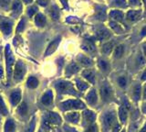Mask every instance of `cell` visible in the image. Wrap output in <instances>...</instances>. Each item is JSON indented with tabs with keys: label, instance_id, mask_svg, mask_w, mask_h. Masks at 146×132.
Wrapping results in <instances>:
<instances>
[{
	"label": "cell",
	"instance_id": "obj_52",
	"mask_svg": "<svg viewBox=\"0 0 146 132\" xmlns=\"http://www.w3.org/2000/svg\"><path fill=\"white\" fill-rule=\"evenodd\" d=\"M23 1H24L26 4H29V3H31L32 1H33V0H23Z\"/></svg>",
	"mask_w": 146,
	"mask_h": 132
},
{
	"label": "cell",
	"instance_id": "obj_24",
	"mask_svg": "<svg viewBox=\"0 0 146 132\" xmlns=\"http://www.w3.org/2000/svg\"><path fill=\"white\" fill-rule=\"evenodd\" d=\"M110 36H111V33L109 32L107 29H100L97 31V37L99 38V40H104V39H108Z\"/></svg>",
	"mask_w": 146,
	"mask_h": 132
},
{
	"label": "cell",
	"instance_id": "obj_41",
	"mask_svg": "<svg viewBox=\"0 0 146 132\" xmlns=\"http://www.w3.org/2000/svg\"><path fill=\"white\" fill-rule=\"evenodd\" d=\"M9 3H10V0H0V7L7 8L9 6Z\"/></svg>",
	"mask_w": 146,
	"mask_h": 132
},
{
	"label": "cell",
	"instance_id": "obj_25",
	"mask_svg": "<svg viewBox=\"0 0 146 132\" xmlns=\"http://www.w3.org/2000/svg\"><path fill=\"white\" fill-rule=\"evenodd\" d=\"M123 52H124V48H123L122 45H119L115 48L113 52V56L115 59H120L122 55H123Z\"/></svg>",
	"mask_w": 146,
	"mask_h": 132
},
{
	"label": "cell",
	"instance_id": "obj_27",
	"mask_svg": "<svg viewBox=\"0 0 146 132\" xmlns=\"http://www.w3.org/2000/svg\"><path fill=\"white\" fill-rule=\"evenodd\" d=\"M17 113L19 114L21 117L27 115V104L25 102H22L19 105V107H17Z\"/></svg>",
	"mask_w": 146,
	"mask_h": 132
},
{
	"label": "cell",
	"instance_id": "obj_29",
	"mask_svg": "<svg viewBox=\"0 0 146 132\" xmlns=\"http://www.w3.org/2000/svg\"><path fill=\"white\" fill-rule=\"evenodd\" d=\"M81 48L84 50V51L88 52H95V46L91 43V42H87V43H84L83 45L81 46Z\"/></svg>",
	"mask_w": 146,
	"mask_h": 132
},
{
	"label": "cell",
	"instance_id": "obj_42",
	"mask_svg": "<svg viewBox=\"0 0 146 132\" xmlns=\"http://www.w3.org/2000/svg\"><path fill=\"white\" fill-rule=\"evenodd\" d=\"M35 125H36V120L35 118H33L31 121V124L29 127V129L27 130V132H34V129H35Z\"/></svg>",
	"mask_w": 146,
	"mask_h": 132
},
{
	"label": "cell",
	"instance_id": "obj_13",
	"mask_svg": "<svg viewBox=\"0 0 146 132\" xmlns=\"http://www.w3.org/2000/svg\"><path fill=\"white\" fill-rule=\"evenodd\" d=\"M95 114L90 110H85L83 112V120L87 124H91L95 120Z\"/></svg>",
	"mask_w": 146,
	"mask_h": 132
},
{
	"label": "cell",
	"instance_id": "obj_38",
	"mask_svg": "<svg viewBox=\"0 0 146 132\" xmlns=\"http://www.w3.org/2000/svg\"><path fill=\"white\" fill-rule=\"evenodd\" d=\"M24 28H25V19H22L17 28V32H21V31L24 29Z\"/></svg>",
	"mask_w": 146,
	"mask_h": 132
},
{
	"label": "cell",
	"instance_id": "obj_22",
	"mask_svg": "<svg viewBox=\"0 0 146 132\" xmlns=\"http://www.w3.org/2000/svg\"><path fill=\"white\" fill-rule=\"evenodd\" d=\"M127 117H128V113H127V109L121 106L120 107V109H119V118H120V120L124 123L127 119Z\"/></svg>",
	"mask_w": 146,
	"mask_h": 132
},
{
	"label": "cell",
	"instance_id": "obj_30",
	"mask_svg": "<svg viewBox=\"0 0 146 132\" xmlns=\"http://www.w3.org/2000/svg\"><path fill=\"white\" fill-rule=\"evenodd\" d=\"M112 49H113L112 42H107L102 46V52L105 54H110L112 52Z\"/></svg>",
	"mask_w": 146,
	"mask_h": 132
},
{
	"label": "cell",
	"instance_id": "obj_19",
	"mask_svg": "<svg viewBox=\"0 0 146 132\" xmlns=\"http://www.w3.org/2000/svg\"><path fill=\"white\" fill-rule=\"evenodd\" d=\"M97 94H96L95 90H91L90 92L87 95V101H88L90 105H94L97 102Z\"/></svg>",
	"mask_w": 146,
	"mask_h": 132
},
{
	"label": "cell",
	"instance_id": "obj_47",
	"mask_svg": "<svg viewBox=\"0 0 146 132\" xmlns=\"http://www.w3.org/2000/svg\"><path fill=\"white\" fill-rule=\"evenodd\" d=\"M141 36H146V26L143 27V29L141 31Z\"/></svg>",
	"mask_w": 146,
	"mask_h": 132
},
{
	"label": "cell",
	"instance_id": "obj_15",
	"mask_svg": "<svg viewBox=\"0 0 146 132\" xmlns=\"http://www.w3.org/2000/svg\"><path fill=\"white\" fill-rule=\"evenodd\" d=\"M82 75H83L84 78H86L88 81H90V83L94 84L95 82V74L94 72L91 70H85L82 72Z\"/></svg>",
	"mask_w": 146,
	"mask_h": 132
},
{
	"label": "cell",
	"instance_id": "obj_48",
	"mask_svg": "<svg viewBox=\"0 0 146 132\" xmlns=\"http://www.w3.org/2000/svg\"><path fill=\"white\" fill-rule=\"evenodd\" d=\"M60 2L62 3V5L65 7H68V0H60Z\"/></svg>",
	"mask_w": 146,
	"mask_h": 132
},
{
	"label": "cell",
	"instance_id": "obj_51",
	"mask_svg": "<svg viewBox=\"0 0 146 132\" xmlns=\"http://www.w3.org/2000/svg\"><path fill=\"white\" fill-rule=\"evenodd\" d=\"M140 132H146V124L144 125V127H143V129H141V130Z\"/></svg>",
	"mask_w": 146,
	"mask_h": 132
},
{
	"label": "cell",
	"instance_id": "obj_44",
	"mask_svg": "<svg viewBox=\"0 0 146 132\" xmlns=\"http://www.w3.org/2000/svg\"><path fill=\"white\" fill-rule=\"evenodd\" d=\"M38 3L40 6H47L48 5V0H38Z\"/></svg>",
	"mask_w": 146,
	"mask_h": 132
},
{
	"label": "cell",
	"instance_id": "obj_36",
	"mask_svg": "<svg viewBox=\"0 0 146 132\" xmlns=\"http://www.w3.org/2000/svg\"><path fill=\"white\" fill-rule=\"evenodd\" d=\"M97 17L100 20L105 19V17H106V13H105V10L103 8H99L98 13H97Z\"/></svg>",
	"mask_w": 146,
	"mask_h": 132
},
{
	"label": "cell",
	"instance_id": "obj_54",
	"mask_svg": "<svg viewBox=\"0 0 146 132\" xmlns=\"http://www.w3.org/2000/svg\"><path fill=\"white\" fill-rule=\"evenodd\" d=\"M143 52H144L145 55H146V44H144V45H143Z\"/></svg>",
	"mask_w": 146,
	"mask_h": 132
},
{
	"label": "cell",
	"instance_id": "obj_9",
	"mask_svg": "<svg viewBox=\"0 0 146 132\" xmlns=\"http://www.w3.org/2000/svg\"><path fill=\"white\" fill-rule=\"evenodd\" d=\"M53 101V94L50 90L47 91L41 97V103H42L44 106H50L52 104Z\"/></svg>",
	"mask_w": 146,
	"mask_h": 132
},
{
	"label": "cell",
	"instance_id": "obj_55",
	"mask_svg": "<svg viewBox=\"0 0 146 132\" xmlns=\"http://www.w3.org/2000/svg\"><path fill=\"white\" fill-rule=\"evenodd\" d=\"M143 95H144V98H146V86L144 88V92H143Z\"/></svg>",
	"mask_w": 146,
	"mask_h": 132
},
{
	"label": "cell",
	"instance_id": "obj_11",
	"mask_svg": "<svg viewBox=\"0 0 146 132\" xmlns=\"http://www.w3.org/2000/svg\"><path fill=\"white\" fill-rule=\"evenodd\" d=\"M22 11V3L20 0H15L12 6V15L17 17Z\"/></svg>",
	"mask_w": 146,
	"mask_h": 132
},
{
	"label": "cell",
	"instance_id": "obj_35",
	"mask_svg": "<svg viewBox=\"0 0 146 132\" xmlns=\"http://www.w3.org/2000/svg\"><path fill=\"white\" fill-rule=\"evenodd\" d=\"M141 85L138 84L134 88V93H133V94H134V99L136 100V101H138V100L140 99V97H141Z\"/></svg>",
	"mask_w": 146,
	"mask_h": 132
},
{
	"label": "cell",
	"instance_id": "obj_6",
	"mask_svg": "<svg viewBox=\"0 0 146 132\" xmlns=\"http://www.w3.org/2000/svg\"><path fill=\"white\" fill-rule=\"evenodd\" d=\"M100 95L104 101H108L113 95V91L108 84H104L100 88Z\"/></svg>",
	"mask_w": 146,
	"mask_h": 132
},
{
	"label": "cell",
	"instance_id": "obj_34",
	"mask_svg": "<svg viewBox=\"0 0 146 132\" xmlns=\"http://www.w3.org/2000/svg\"><path fill=\"white\" fill-rule=\"evenodd\" d=\"M99 66L103 72H108L109 69H110L109 63L106 61H104V60H100L99 61Z\"/></svg>",
	"mask_w": 146,
	"mask_h": 132
},
{
	"label": "cell",
	"instance_id": "obj_46",
	"mask_svg": "<svg viewBox=\"0 0 146 132\" xmlns=\"http://www.w3.org/2000/svg\"><path fill=\"white\" fill-rule=\"evenodd\" d=\"M130 2H131V5H139L140 4V2H139V0H130Z\"/></svg>",
	"mask_w": 146,
	"mask_h": 132
},
{
	"label": "cell",
	"instance_id": "obj_40",
	"mask_svg": "<svg viewBox=\"0 0 146 132\" xmlns=\"http://www.w3.org/2000/svg\"><path fill=\"white\" fill-rule=\"evenodd\" d=\"M118 83H119V84H120V86H121V87H125L126 84H127V81L124 77H120V78L118 79Z\"/></svg>",
	"mask_w": 146,
	"mask_h": 132
},
{
	"label": "cell",
	"instance_id": "obj_50",
	"mask_svg": "<svg viewBox=\"0 0 146 132\" xmlns=\"http://www.w3.org/2000/svg\"><path fill=\"white\" fill-rule=\"evenodd\" d=\"M141 80H143V81L146 80V70L144 71V72L143 74V76H141Z\"/></svg>",
	"mask_w": 146,
	"mask_h": 132
},
{
	"label": "cell",
	"instance_id": "obj_23",
	"mask_svg": "<svg viewBox=\"0 0 146 132\" xmlns=\"http://www.w3.org/2000/svg\"><path fill=\"white\" fill-rule=\"evenodd\" d=\"M66 117H67V119L72 123H78L80 120V114L77 112L70 113V114H68Z\"/></svg>",
	"mask_w": 146,
	"mask_h": 132
},
{
	"label": "cell",
	"instance_id": "obj_56",
	"mask_svg": "<svg viewBox=\"0 0 146 132\" xmlns=\"http://www.w3.org/2000/svg\"><path fill=\"white\" fill-rule=\"evenodd\" d=\"M143 3H144V5H145V7H146V0H143Z\"/></svg>",
	"mask_w": 146,
	"mask_h": 132
},
{
	"label": "cell",
	"instance_id": "obj_33",
	"mask_svg": "<svg viewBox=\"0 0 146 132\" xmlns=\"http://www.w3.org/2000/svg\"><path fill=\"white\" fill-rule=\"evenodd\" d=\"M76 84H77V87L79 88L80 91H84L88 88V84L85 83V82H83V81L80 80V79L76 80Z\"/></svg>",
	"mask_w": 146,
	"mask_h": 132
},
{
	"label": "cell",
	"instance_id": "obj_32",
	"mask_svg": "<svg viewBox=\"0 0 146 132\" xmlns=\"http://www.w3.org/2000/svg\"><path fill=\"white\" fill-rule=\"evenodd\" d=\"M0 114L3 116H7L8 114V111H7V108L6 107V104L4 103V100L3 98L0 96Z\"/></svg>",
	"mask_w": 146,
	"mask_h": 132
},
{
	"label": "cell",
	"instance_id": "obj_28",
	"mask_svg": "<svg viewBox=\"0 0 146 132\" xmlns=\"http://www.w3.org/2000/svg\"><path fill=\"white\" fill-rule=\"evenodd\" d=\"M110 26H111V28L117 33H122L123 32V28L115 21H111V23H110Z\"/></svg>",
	"mask_w": 146,
	"mask_h": 132
},
{
	"label": "cell",
	"instance_id": "obj_43",
	"mask_svg": "<svg viewBox=\"0 0 146 132\" xmlns=\"http://www.w3.org/2000/svg\"><path fill=\"white\" fill-rule=\"evenodd\" d=\"M86 132H98V127L95 124H92L89 127V129H87Z\"/></svg>",
	"mask_w": 146,
	"mask_h": 132
},
{
	"label": "cell",
	"instance_id": "obj_20",
	"mask_svg": "<svg viewBox=\"0 0 146 132\" xmlns=\"http://www.w3.org/2000/svg\"><path fill=\"white\" fill-rule=\"evenodd\" d=\"M15 130H16L15 122L12 119H8L6 122V125H5V132H15Z\"/></svg>",
	"mask_w": 146,
	"mask_h": 132
},
{
	"label": "cell",
	"instance_id": "obj_53",
	"mask_svg": "<svg viewBox=\"0 0 146 132\" xmlns=\"http://www.w3.org/2000/svg\"><path fill=\"white\" fill-rule=\"evenodd\" d=\"M143 113H144V114H146V104H145L144 106L143 107Z\"/></svg>",
	"mask_w": 146,
	"mask_h": 132
},
{
	"label": "cell",
	"instance_id": "obj_12",
	"mask_svg": "<svg viewBox=\"0 0 146 132\" xmlns=\"http://www.w3.org/2000/svg\"><path fill=\"white\" fill-rule=\"evenodd\" d=\"M141 17V11L140 10H130L127 13V19L131 22H134L138 20Z\"/></svg>",
	"mask_w": 146,
	"mask_h": 132
},
{
	"label": "cell",
	"instance_id": "obj_31",
	"mask_svg": "<svg viewBox=\"0 0 146 132\" xmlns=\"http://www.w3.org/2000/svg\"><path fill=\"white\" fill-rule=\"evenodd\" d=\"M49 13H50V16H51V17L53 19H58L59 17V11H58V8L56 6H54L50 8Z\"/></svg>",
	"mask_w": 146,
	"mask_h": 132
},
{
	"label": "cell",
	"instance_id": "obj_26",
	"mask_svg": "<svg viewBox=\"0 0 146 132\" xmlns=\"http://www.w3.org/2000/svg\"><path fill=\"white\" fill-rule=\"evenodd\" d=\"M27 86L31 89H35L36 86L38 85V80L34 76H31L27 79Z\"/></svg>",
	"mask_w": 146,
	"mask_h": 132
},
{
	"label": "cell",
	"instance_id": "obj_7",
	"mask_svg": "<svg viewBox=\"0 0 146 132\" xmlns=\"http://www.w3.org/2000/svg\"><path fill=\"white\" fill-rule=\"evenodd\" d=\"M61 123V118L56 113H50L48 117V120L46 121V126L51 127L54 125H58Z\"/></svg>",
	"mask_w": 146,
	"mask_h": 132
},
{
	"label": "cell",
	"instance_id": "obj_14",
	"mask_svg": "<svg viewBox=\"0 0 146 132\" xmlns=\"http://www.w3.org/2000/svg\"><path fill=\"white\" fill-rule=\"evenodd\" d=\"M21 99V93L20 91H15V92L11 93L10 95V102L13 106H17V105L20 102Z\"/></svg>",
	"mask_w": 146,
	"mask_h": 132
},
{
	"label": "cell",
	"instance_id": "obj_18",
	"mask_svg": "<svg viewBox=\"0 0 146 132\" xmlns=\"http://www.w3.org/2000/svg\"><path fill=\"white\" fill-rule=\"evenodd\" d=\"M110 17L116 21H121L123 19V13L120 10H111L110 13Z\"/></svg>",
	"mask_w": 146,
	"mask_h": 132
},
{
	"label": "cell",
	"instance_id": "obj_8",
	"mask_svg": "<svg viewBox=\"0 0 146 132\" xmlns=\"http://www.w3.org/2000/svg\"><path fill=\"white\" fill-rule=\"evenodd\" d=\"M0 29L5 35H9L12 31V23L7 20H2L0 22Z\"/></svg>",
	"mask_w": 146,
	"mask_h": 132
},
{
	"label": "cell",
	"instance_id": "obj_39",
	"mask_svg": "<svg viewBox=\"0 0 146 132\" xmlns=\"http://www.w3.org/2000/svg\"><path fill=\"white\" fill-rule=\"evenodd\" d=\"M114 4L118 7H125L127 5L126 0H114Z\"/></svg>",
	"mask_w": 146,
	"mask_h": 132
},
{
	"label": "cell",
	"instance_id": "obj_21",
	"mask_svg": "<svg viewBox=\"0 0 146 132\" xmlns=\"http://www.w3.org/2000/svg\"><path fill=\"white\" fill-rule=\"evenodd\" d=\"M80 70V67L78 66L76 63H71V64H70L66 69V74L68 75H70V74H76L77 72H79Z\"/></svg>",
	"mask_w": 146,
	"mask_h": 132
},
{
	"label": "cell",
	"instance_id": "obj_17",
	"mask_svg": "<svg viewBox=\"0 0 146 132\" xmlns=\"http://www.w3.org/2000/svg\"><path fill=\"white\" fill-rule=\"evenodd\" d=\"M78 61H79L80 64L83 65V66H90L91 64H92V61L87 56L82 55V54L78 56Z\"/></svg>",
	"mask_w": 146,
	"mask_h": 132
},
{
	"label": "cell",
	"instance_id": "obj_3",
	"mask_svg": "<svg viewBox=\"0 0 146 132\" xmlns=\"http://www.w3.org/2000/svg\"><path fill=\"white\" fill-rule=\"evenodd\" d=\"M61 107L63 110H71V109H82L85 108V105L80 100H68L62 103Z\"/></svg>",
	"mask_w": 146,
	"mask_h": 132
},
{
	"label": "cell",
	"instance_id": "obj_37",
	"mask_svg": "<svg viewBox=\"0 0 146 132\" xmlns=\"http://www.w3.org/2000/svg\"><path fill=\"white\" fill-rule=\"evenodd\" d=\"M36 12H38V7H36V6L30 7L29 9H27V15H29V17H32L33 15H35Z\"/></svg>",
	"mask_w": 146,
	"mask_h": 132
},
{
	"label": "cell",
	"instance_id": "obj_16",
	"mask_svg": "<svg viewBox=\"0 0 146 132\" xmlns=\"http://www.w3.org/2000/svg\"><path fill=\"white\" fill-rule=\"evenodd\" d=\"M35 22H36V26L44 27L46 25V22H47V20H46V17L43 14H41V13H38L35 17Z\"/></svg>",
	"mask_w": 146,
	"mask_h": 132
},
{
	"label": "cell",
	"instance_id": "obj_2",
	"mask_svg": "<svg viewBox=\"0 0 146 132\" xmlns=\"http://www.w3.org/2000/svg\"><path fill=\"white\" fill-rule=\"evenodd\" d=\"M55 85H56L58 92H60L62 94H77L75 89L73 88V85L70 83H68V82L59 81Z\"/></svg>",
	"mask_w": 146,
	"mask_h": 132
},
{
	"label": "cell",
	"instance_id": "obj_5",
	"mask_svg": "<svg viewBox=\"0 0 146 132\" xmlns=\"http://www.w3.org/2000/svg\"><path fill=\"white\" fill-rule=\"evenodd\" d=\"M114 121H115V113L114 111H109L104 115L103 117V125L104 129L108 130L110 127H111Z\"/></svg>",
	"mask_w": 146,
	"mask_h": 132
},
{
	"label": "cell",
	"instance_id": "obj_49",
	"mask_svg": "<svg viewBox=\"0 0 146 132\" xmlns=\"http://www.w3.org/2000/svg\"><path fill=\"white\" fill-rule=\"evenodd\" d=\"M3 74H4V72H3V68H2L1 64H0V78H2V77H3Z\"/></svg>",
	"mask_w": 146,
	"mask_h": 132
},
{
	"label": "cell",
	"instance_id": "obj_4",
	"mask_svg": "<svg viewBox=\"0 0 146 132\" xmlns=\"http://www.w3.org/2000/svg\"><path fill=\"white\" fill-rule=\"evenodd\" d=\"M26 74V66L21 61H18L14 69V80L16 82H19L21 79H23Z\"/></svg>",
	"mask_w": 146,
	"mask_h": 132
},
{
	"label": "cell",
	"instance_id": "obj_10",
	"mask_svg": "<svg viewBox=\"0 0 146 132\" xmlns=\"http://www.w3.org/2000/svg\"><path fill=\"white\" fill-rule=\"evenodd\" d=\"M59 42H60V38H57L56 40H54L53 42L48 45L47 51H46L45 56H48V55H50V54L54 53V52L56 51L57 48L58 47Z\"/></svg>",
	"mask_w": 146,
	"mask_h": 132
},
{
	"label": "cell",
	"instance_id": "obj_1",
	"mask_svg": "<svg viewBox=\"0 0 146 132\" xmlns=\"http://www.w3.org/2000/svg\"><path fill=\"white\" fill-rule=\"evenodd\" d=\"M6 63H7V77L10 78V76L12 74V71H13V66L15 64V58H14L12 52L10 50L9 45L6 47Z\"/></svg>",
	"mask_w": 146,
	"mask_h": 132
},
{
	"label": "cell",
	"instance_id": "obj_57",
	"mask_svg": "<svg viewBox=\"0 0 146 132\" xmlns=\"http://www.w3.org/2000/svg\"><path fill=\"white\" fill-rule=\"evenodd\" d=\"M121 132H125V130H122V131H121Z\"/></svg>",
	"mask_w": 146,
	"mask_h": 132
},
{
	"label": "cell",
	"instance_id": "obj_45",
	"mask_svg": "<svg viewBox=\"0 0 146 132\" xmlns=\"http://www.w3.org/2000/svg\"><path fill=\"white\" fill-rule=\"evenodd\" d=\"M120 129H121V127H120V125L116 124V125H115V127H113V130H112V132H119V131H120Z\"/></svg>",
	"mask_w": 146,
	"mask_h": 132
}]
</instances>
